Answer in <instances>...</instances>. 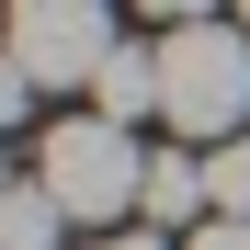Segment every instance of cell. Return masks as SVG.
Returning a JSON list of instances; mask_svg holds the SVG:
<instances>
[{
    "mask_svg": "<svg viewBox=\"0 0 250 250\" xmlns=\"http://www.w3.org/2000/svg\"><path fill=\"white\" fill-rule=\"evenodd\" d=\"M159 125H171V137H193V148L250 125V34H239L228 12L159 34Z\"/></svg>",
    "mask_w": 250,
    "mask_h": 250,
    "instance_id": "6da1fadb",
    "label": "cell"
},
{
    "mask_svg": "<svg viewBox=\"0 0 250 250\" xmlns=\"http://www.w3.org/2000/svg\"><path fill=\"white\" fill-rule=\"evenodd\" d=\"M34 182H46L68 216H80V228L137 216V193H148L137 125H114V114H68V125H46V159H34Z\"/></svg>",
    "mask_w": 250,
    "mask_h": 250,
    "instance_id": "7a4b0ae2",
    "label": "cell"
},
{
    "mask_svg": "<svg viewBox=\"0 0 250 250\" xmlns=\"http://www.w3.org/2000/svg\"><path fill=\"white\" fill-rule=\"evenodd\" d=\"M0 34H12V57L34 68V91H68V80L91 91L103 57L125 46V34H114V0H12Z\"/></svg>",
    "mask_w": 250,
    "mask_h": 250,
    "instance_id": "3957f363",
    "label": "cell"
},
{
    "mask_svg": "<svg viewBox=\"0 0 250 250\" xmlns=\"http://www.w3.org/2000/svg\"><path fill=\"white\" fill-rule=\"evenodd\" d=\"M91 114H114V125H159V46H114L103 80H91Z\"/></svg>",
    "mask_w": 250,
    "mask_h": 250,
    "instance_id": "277c9868",
    "label": "cell"
},
{
    "mask_svg": "<svg viewBox=\"0 0 250 250\" xmlns=\"http://www.w3.org/2000/svg\"><path fill=\"white\" fill-rule=\"evenodd\" d=\"M205 205H216V193H205V159H193V148H159L137 216H148V228H182V216H205Z\"/></svg>",
    "mask_w": 250,
    "mask_h": 250,
    "instance_id": "5b68a950",
    "label": "cell"
},
{
    "mask_svg": "<svg viewBox=\"0 0 250 250\" xmlns=\"http://www.w3.org/2000/svg\"><path fill=\"white\" fill-rule=\"evenodd\" d=\"M57 228H68V205L34 182V193H12L0 205V250H57Z\"/></svg>",
    "mask_w": 250,
    "mask_h": 250,
    "instance_id": "8992f818",
    "label": "cell"
},
{
    "mask_svg": "<svg viewBox=\"0 0 250 250\" xmlns=\"http://www.w3.org/2000/svg\"><path fill=\"white\" fill-rule=\"evenodd\" d=\"M205 193H216V216H250V125L205 148Z\"/></svg>",
    "mask_w": 250,
    "mask_h": 250,
    "instance_id": "52a82bcc",
    "label": "cell"
},
{
    "mask_svg": "<svg viewBox=\"0 0 250 250\" xmlns=\"http://www.w3.org/2000/svg\"><path fill=\"white\" fill-rule=\"evenodd\" d=\"M23 103H34V68L12 57V34H0V125H23Z\"/></svg>",
    "mask_w": 250,
    "mask_h": 250,
    "instance_id": "ba28073f",
    "label": "cell"
},
{
    "mask_svg": "<svg viewBox=\"0 0 250 250\" xmlns=\"http://www.w3.org/2000/svg\"><path fill=\"white\" fill-rule=\"evenodd\" d=\"M137 12H148L159 34H171V23H216V12H228V0H137Z\"/></svg>",
    "mask_w": 250,
    "mask_h": 250,
    "instance_id": "9c48e42d",
    "label": "cell"
},
{
    "mask_svg": "<svg viewBox=\"0 0 250 250\" xmlns=\"http://www.w3.org/2000/svg\"><path fill=\"white\" fill-rule=\"evenodd\" d=\"M182 250H250V216H205V228H193Z\"/></svg>",
    "mask_w": 250,
    "mask_h": 250,
    "instance_id": "30bf717a",
    "label": "cell"
},
{
    "mask_svg": "<svg viewBox=\"0 0 250 250\" xmlns=\"http://www.w3.org/2000/svg\"><path fill=\"white\" fill-rule=\"evenodd\" d=\"M103 250H171L159 228H103Z\"/></svg>",
    "mask_w": 250,
    "mask_h": 250,
    "instance_id": "8fae6325",
    "label": "cell"
},
{
    "mask_svg": "<svg viewBox=\"0 0 250 250\" xmlns=\"http://www.w3.org/2000/svg\"><path fill=\"white\" fill-rule=\"evenodd\" d=\"M228 23H250V0H228Z\"/></svg>",
    "mask_w": 250,
    "mask_h": 250,
    "instance_id": "7c38bea8",
    "label": "cell"
},
{
    "mask_svg": "<svg viewBox=\"0 0 250 250\" xmlns=\"http://www.w3.org/2000/svg\"><path fill=\"white\" fill-rule=\"evenodd\" d=\"M0 205H12V171H0Z\"/></svg>",
    "mask_w": 250,
    "mask_h": 250,
    "instance_id": "4fadbf2b",
    "label": "cell"
}]
</instances>
